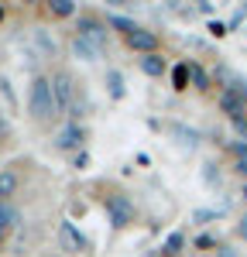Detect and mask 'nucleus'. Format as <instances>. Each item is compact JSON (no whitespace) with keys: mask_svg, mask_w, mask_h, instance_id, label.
Masks as SVG:
<instances>
[{"mask_svg":"<svg viewBox=\"0 0 247 257\" xmlns=\"http://www.w3.org/2000/svg\"><path fill=\"white\" fill-rule=\"evenodd\" d=\"M141 69L148 72V76H155V79H158V76H165V59L158 55V52H155V55H144V59H141Z\"/></svg>","mask_w":247,"mask_h":257,"instance_id":"nucleus-11","label":"nucleus"},{"mask_svg":"<svg viewBox=\"0 0 247 257\" xmlns=\"http://www.w3.org/2000/svg\"><path fill=\"white\" fill-rule=\"evenodd\" d=\"M209 31H213V35L220 38V35H226V24H220V21H213V24H209Z\"/></svg>","mask_w":247,"mask_h":257,"instance_id":"nucleus-21","label":"nucleus"},{"mask_svg":"<svg viewBox=\"0 0 247 257\" xmlns=\"http://www.w3.org/2000/svg\"><path fill=\"white\" fill-rule=\"evenodd\" d=\"M82 138H86V134H82L79 123H69V127H62V131H59L55 148H62V151H76V148L82 144Z\"/></svg>","mask_w":247,"mask_h":257,"instance_id":"nucleus-6","label":"nucleus"},{"mask_svg":"<svg viewBox=\"0 0 247 257\" xmlns=\"http://www.w3.org/2000/svg\"><path fill=\"white\" fill-rule=\"evenodd\" d=\"M106 82H110V96L120 99L124 96V76L117 72V69H110V72H106Z\"/></svg>","mask_w":247,"mask_h":257,"instance_id":"nucleus-15","label":"nucleus"},{"mask_svg":"<svg viewBox=\"0 0 247 257\" xmlns=\"http://www.w3.org/2000/svg\"><path fill=\"white\" fill-rule=\"evenodd\" d=\"M127 45H131L134 52L155 55V48H158V35H155V31H144V28H138L134 35H127Z\"/></svg>","mask_w":247,"mask_h":257,"instance_id":"nucleus-4","label":"nucleus"},{"mask_svg":"<svg viewBox=\"0 0 247 257\" xmlns=\"http://www.w3.org/2000/svg\"><path fill=\"white\" fill-rule=\"evenodd\" d=\"M86 165H89V155H82V151H79V155H76V168H86Z\"/></svg>","mask_w":247,"mask_h":257,"instance_id":"nucleus-22","label":"nucleus"},{"mask_svg":"<svg viewBox=\"0 0 247 257\" xmlns=\"http://www.w3.org/2000/svg\"><path fill=\"white\" fill-rule=\"evenodd\" d=\"M237 151H240V155H244V161H247V144H237Z\"/></svg>","mask_w":247,"mask_h":257,"instance_id":"nucleus-25","label":"nucleus"},{"mask_svg":"<svg viewBox=\"0 0 247 257\" xmlns=\"http://www.w3.org/2000/svg\"><path fill=\"white\" fill-rule=\"evenodd\" d=\"M7 134H11V123H7V120L0 117V138H7Z\"/></svg>","mask_w":247,"mask_h":257,"instance_id":"nucleus-23","label":"nucleus"},{"mask_svg":"<svg viewBox=\"0 0 247 257\" xmlns=\"http://www.w3.org/2000/svg\"><path fill=\"white\" fill-rule=\"evenodd\" d=\"M106 213H110V223L124 230L131 219H134V206H131V199L127 196H106Z\"/></svg>","mask_w":247,"mask_h":257,"instance_id":"nucleus-2","label":"nucleus"},{"mask_svg":"<svg viewBox=\"0 0 247 257\" xmlns=\"http://www.w3.org/2000/svg\"><path fill=\"white\" fill-rule=\"evenodd\" d=\"M18 185H21V178L18 172H11V168H4L0 172V202H7V199L18 192Z\"/></svg>","mask_w":247,"mask_h":257,"instance_id":"nucleus-9","label":"nucleus"},{"mask_svg":"<svg viewBox=\"0 0 247 257\" xmlns=\"http://www.w3.org/2000/svg\"><path fill=\"white\" fill-rule=\"evenodd\" d=\"M79 38H86V41H93V45H100V48H103L106 31H103V28H100L93 18H79Z\"/></svg>","mask_w":247,"mask_h":257,"instance_id":"nucleus-8","label":"nucleus"},{"mask_svg":"<svg viewBox=\"0 0 247 257\" xmlns=\"http://www.w3.org/2000/svg\"><path fill=\"white\" fill-rule=\"evenodd\" d=\"M110 24H113V28H120V31H127V35H134V31H138L131 21H124V18H110Z\"/></svg>","mask_w":247,"mask_h":257,"instance_id":"nucleus-19","label":"nucleus"},{"mask_svg":"<svg viewBox=\"0 0 247 257\" xmlns=\"http://www.w3.org/2000/svg\"><path fill=\"white\" fill-rule=\"evenodd\" d=\"M0 240H4V230H0Z\"/></svg>","mask_w":247,"mask_h":257,"instance_id":"nucleus-27","label":"nucleus"},{"mask_svg":"<svg viewBox=\"0 0 247 257\" xmlns=\"http://www.w3.org/2000/svg\"><path fill=\"white\" fill-rule=\"evenodd\" d=\"M244 196H247V185H244Z\"/></svg>","mask_w":247,"mask_h":257,"instance_id":"nucleus-28","label":"nucleus"},{"mask_svg":"<svg viewBox=\"0 0 247 257\" xmlns=\"http://www.w3.org/2000/svg\"><path fill=\"white\" fill-rule=\"evenodd\" d=\"M72 48H76V55H79V59H86V62H96V59H100V52H103L100 45L79 38V35H76V41H72Z\"/></svg>","mask_w":247,"mask_h":257,"instance_id":"nucleus-10","label":"nucleus"},{"mask_svg":"<svg viewBox=\"0 0 247 257\" xmlns=\"http://www.w3.org/2000/svg\"><path fill=\"white\" fill-rule=\"evenodd\" d=\"M0 21H4V11H0Z\"/></svg>","mask_w":247,"mask_h":257,"instance_id":"nucleus-26","label":"nucleus"},{"mask_svg":"<svg viewBox=\"0 0 247 257\" xmlns=\"http://www.w3.org/2000/svg\"><path fill=\"white\" fill-rule=\"evenodd\" d=\"M237 230H240V237L247 240V213H244V219H240V226H237Z\"/></svg>","mask_w":247,"mask_h":257,"instance_id":"nucleus-24","label":"nucleus"},{"mask_svg":"<svg viewBox=\"0 0 247 257\" xmlns=\"http://www.w3.org/2000/svg\"><path fill=\"white\" fill-rule=\"evenodd\" d=\"M179 247H182V233H172L165 240V254H179Z\"/></svg>","mask_w":247,"mask_h":257,"instance_id":"nucleus-17","label":"nucleus"},{"mask_svg":"<svg viewBox=\"0 0 247 257\" xmlns=\"http://www.w3.org/2000/svg\"><path fill=\"white\" fill-rule=\"evenodd\" d=\"M14 223H18V209H14L11 202H0V230L7 233V230H11Z\"/></svg>","mask_w":247,"mask_h":257,"instance_id":"nucleus-12","label":"nucleus"},{"mask_svg":"<svg viewBox=\"0 0 247 257\" xmlns=\"http://www.w3.org/2000/svg\"><path fill=\"white\" fill-rule=\"evenodd\" d=\"M244 18H247V4H244V7H237V11H233V18H230V28H237V24H240Z\"/></svg>","mask_w":247,"mask_h":257,"instance_id":"nucleus-20","label":"nucleus"},{"mask_svg":"<svg viewBox=\"0 0 247 257\" xmlns=\"http://www.w3.org/2000/svg\"><path fill=\"white\" fill-rule=\"evenodd\" d=\"M48 11H52L55 18H72V14H76V4H72V0H52Z\"/></svg>","mask_w":247,"mask_h":257,"instance_id":"nucleus-14","label":"nucleus"},{"mask_svg":"<svg viewBox=\"0 0 247 257\" xmlns=\"http://www.w3.org/2000/svg\"><path fill=\"white\" fill-rule=\"evenodd\" d=\"M59 243H62V250H86V237H82L79 230L72 226V223H59Z\"/></svg>","mask_w":247,"mask_h":257,"instance_id":"nucleus-3","label":"nucleus"},{"mask_svg":"<svg viewBox=\"0 0 247 257\" xmlns=\"http://www.w3.org/2000/svg\"><path fill=\"white\" fill-rule=\"evenodd\" d=\"M52 89H55V99H59V110H69L72 106V79L65 72H59L52 79Z\"/></svg>","mask_w":247,"mask_h":257,"instance_id":"nucleus-7","label":"nucleus"},{"mask_svg":"<svg viewBox=\"0 0 247 257\" xmlns=\"http://www.w3.org/2000/svg\"><path fill=\"white\" fill-rule=\"evenodd\" d=\"M35 38H38V45H41V52H45V55H55V41L45 38V31H35Z\"/></svg>","mask_w":247,"mask_h":257,"instance_id":"nucleus-18","label":"nucleus"},{"mask_svg":"<svg viewBox=\"0 0 247 257\" xmlns=\"http://www.w3.org/2000/svg\"><path fill=\"white\" fill-rule=\"evenodd\" d=\"M28 110L35 120H52L59 117V99H55V89H52V79H35L31 89H28Z\"/></svg>","mask_w":247,"mask_h":257,"instance_id":"nucleus-1","label":"nucleus"},{"mask_svg":"<svg viewBox=\"0 0 247 257\" xmlns=\"http://www.w3.org/2000/svg\"><path fill=\"white\" fill-rule=\"evenodd\" d=\"M189 79L196 89H209V76L203 72V65H196V62H189Z\"/></svg>","mask_w":247,"mask_h":257,"instance_id":"nucleus-13","label":"nucleus"},{"mask_svg":"<svg viewBox=\"0 0 247 257\" xmlns=\"http://www.w3.org/2000/svg\"><path fill=\"white\" fill-rule=\"evenodd\" d=\"M220 110H223L230 120H240L244 117V96L233 93V89H223V93H220Z\"/></svg>","mask_w":247,"mask_h":257,"instance_id":"nucleus-5","label":"nucleus"},{"mask_svg":"<svg viewBox=\"0 0 247 257\" xmlns=\"http://www.w3.org/2000/svg\"><path fill=\"white\" fill-rule=\"evenodd\" d=\"M172 79H175V89H185V82H189V65H179Z\"/></svg>","mask_w":247,"mask_h":257,"instance_id":"nucleus-16","label":"nucleus"}]
</instances>
